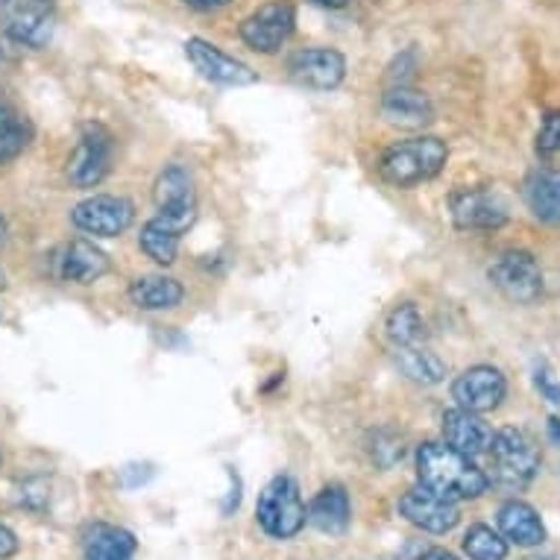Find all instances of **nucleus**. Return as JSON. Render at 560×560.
I'll return each mask as SVG.
<instances>
[{"instance_id": "1a4fd4ad", "label": "nucleus", "mask_w": 560, "mask_h": 560, "mask_svg": "<svg viewBox=\"0 0 560 560\" xmlns=\"http://www.w3.org/2000/svg\"><path fill=\"white\" fill-rule=\"evenodd\" d=\"M112 167V136L101 124H85L74 153L68 159V179L74 188H94Z\"/></svg>"}, {"instance_id": "a878e982", "label": "nucleus", "mask_w": 560, "mask_h": 560, "mask_svg": "<svg viewBox=\"0 0 560 560\" xmlns=\"http://www.w3.org/2000/svg\"><path fill=\"white\" fill-rule=\"evenodd\" d=\"M30 141H33L30 120L21 118L19 112H12L10 106H0V165L21 156Z\"/></svg>"}, {"instance_id": "f3484780", "label": "nucleus", "mask_w": 560, "mask_h": 560, "mask_svg": "<svg viewBox=\"0 0 560 560\" xmlns=\"http://www.w3.org/2000/svg\"><path fill=\"white\" fill-rule=\"evenodd\" d=\"M382 118L402 129H423L434 120V106L429 94L411 85H390L382 97Z\"/></svg>"}, {"instance_id": "393cba45", "label": "nucleus", "mask_w": 560, "mask_h": 560, "mask_svg": "<svg viewBox=\"0 0 560 560\" xmlns=\"http://www.w3.org/2000/svg\"><path fill=\"white\" fill-rule=\"evenodd\" d=\"M179 238L183 232H176L174 226H167L162 218H153V221L144 223L141 230V249L148 253V258H153L156 265H174L176 253H179Z\"/></svg>"}, {"instance_id": "c756f323", "label": "nucleus", "mask_w": 560, "mask_h": 560, "mask_svg": "<svg viewBox=\"0 0 560 560\" xmlns=\"http://www.w3.org/2000/svg\"><path fill=\"white\" fill-rule=\"evenodd\" d=\"M534 387L540 390L542 399H549L551 405H558L560 408V382L549 364H537V368H534Z\"/></svg>"}, {"instance_id": "aec40b11", "label": "nucleus", "mask_w": 560, "mask_h": 560, "mask_svg": "<svg viewBox=\"0 0 560 560\" xmlns=\"http://www.w3.org/2000/svg\"><path fill=\"white\" fill-rule=\"evenodd\" d=\"M499 532L505 534V540L516 546H540L546 540L540 514L532 505H525L520 499H511L499 508Z\"/></svg>"}, {"instance_id": "f704fd0d", "label": "nucleus", "mask_w": 560, "mask_h": 560, "mask_svg": "<svg viewBox=\"0 0 560 560\" xmlns=\"http://www.w3.org/2000/svg\"><path fill=\"white\" fill-rule=\"evenodd\" d=\"M549 434H551V441L560 446V420H558V417H551V420H549Z\"/></svg>"}, {"instance_id": "c85d7f7f", "label": "nucleus", "mask_w": 560, "mask_h": 560, "mask_svg": "<svg viewBox=\"0 0 560 560\" xmlns=\"http://www.w3.org/2000/svg\"><path fill=\"white\" fill-rule=\"evenodd\" d=\"M537 153L540 156H555V153H560V112H549L542 118V127L537 132Z\"/></svg>"}, {"instance_id": "e433bc0d", "label": "nucleus", "mask_w": 560, "mask_h": 560, "mask_svg": "<svg viewBox=\"0 0 560 560\" xmlns=\"http://www.w3.org/2000/svg\"><path fill=\"white\" fill-rule=\"evenodd\" d=\"M3 238H7V221L0 218V244H3Z\"/></svg>"}, {"instance_id": "4be33fe9", "label": "nucleus", "mask_w": 560, "mask_h": 560, "mask_svg": "<svg viewBox=\"0 0 560 560\" xmlns=\"http://www.w3.org/2000/svg\"><path fill=\"white\" fill-rule=\"evenodd\" d=\"M183 285L171 276H141L129 285V300L141 312H171V308L183 303Z\"/></svg>"}, {"instance_id": "6ab92c4d", "label": "nucleus", "mask_w": 560, "mask_h": 560, "mask_svg": "<svg viewBox=\"0 0 560 560\" xmlns=\"http://www.w3.org/2000/svg\"><path fill=\"white\" fill-rule=\"evenodd\" d=\"M109 273V256L89 241H71L62 253V276L77 285H92L101 276Z\"/></svg>"}, {"instance_id": "2f4dec72", "label": "nucleus", "mask_w": 560, "mask_h": 560, "mask_svg": "<svg viewBox=\"0 0 560 560\" xmlns=\"http://www.w3.org/2000/svg\"><path fill=\"white\" fill-rule=\"evenodd\" d=\"M185 7H191V10L200 12H212V10H223V7H230L232 0H183Z\"/></svg>"}, {"instance_id": "39448f33", "label": "nucleus", "mask_w": 560, "mask_h": 560, "mask_svg": "<svg viewBox=\"0 0 560 560\" xmlns=\"http://www.w3.org/2000/svg\"><path fill=\"white\" fill-rule=\"evenodd\" d=\"M153 200H156V218H162L176 232L188 230L197 218V185L183 165H171L159 174Z\"/></svg>"}, {"instance_id": "473e14b6", "label": "nucleus", "mask_w": 560, "mask_h": 560, "mask_svg": "<svg viewBox=\"0 0 560 560\" xmlns=\"http://www.w3.org/2000/svg\"><path fill=\"white\" fill-rule=\"evenodd\" d=\"M420 560H458V558H455V555L446 549H429Z\"/></svg>"}, {"instance_id": "4468645a", "label": "nucleus", "mask_w": 560, "mask_h": 560, "mask_svg": "<svg viewBox=\"0 0 560 560\" xmlns=\"http://www.w3.org/2000/svg\"><path fill=\"white\" fill-rule=\"evenodd\" d=\"M185 56L200 71V77L218 85H253L258 80V74L249 65H244L235 56L223 54L221 47L209 45L202 38H188L185 42Z\"/></svg>"}, {"instance_id": "7c9ffc66", "label": "nucleus", "mask_w": 560, "mask_h": 560, "mask_svg": "<svg viewBox=\"0 0 560 560\" xmlns=\"http://www.w3.org/2000/svg\"><path fill=\"white\" fill-rule=\"evenodd\" d=\"M15 551H19V537L7 525H0V560L12 558Z\"/></svg>"}, {"instance_id": "f257e3e1", "label": "nucleus", "mask_w": 560, "mask_h": 560, "mask_svg": "<svg viewBox=\"0 0 560 560\" xmlns=\"http://www.w3.org/2000/svg\"><path fill=\"white\" fill-rule=\"evenodd\" d=\"M417 476L420 485L434 490L450 502L478 499L487 490V476L472 464V458L460 455L446 443H423L417 452Z\"/></svg>"}, {"instance_id": "ddd939ff", "label": "nucleus", "mask_w": 560, "mask_h": 560, "mask_svg": "<svg viewBox=\"0 0 560 560\" xmlns=\"http://www.w3.org/2000/svg\"><path fill=\"white\" fill-rule=\"evenodd\" d=\"M399 514L417 528H423L429 534H446L460 523L458 502L438 497L429 487H413L399 499Z\"/></svg>"}, {"instance_id": "423d86ee", "label": "nucleus", "mask_w": 560, "mask_h": 560, "mask_svg": "<svg viewBox=\"0 0 560 560\" xmlns=\"http://www.w3.org/2000/svg\"><path fill=\"white\" fill-rule=\"evenodd\" d=\"M490 282L511 303H534L542 294V270L525 249H508L490 265Z\"/></svg>"}, {"instance_id": "5701e85b", "label": "nucleus", "mask_w": 560, "mask_h": 560, "mask_svg": "<svg viewBox=\"0 0 560 560\" xmlns=\"http://www.w3.org/2000/svg\"><path fill=\"white\" fill-rule=\"evenodd\" d=\"M525 206L542 223H560V171H537L525 183Z\"/></svg>"}, {"instance_id": "dca6fc26", "label": "nucleus", "mask_w": 560, "mask_h": 560, "mask_svg": "<svg viewBox=\"0 0 560 560\" xmlns=\"http://www.w3.org/2000/svg\"><path fill=\"white\" fill-rule=\"evenodd\" d=\"M443 441L446 446H452L460 455L467 458H476V455H485L493 443V429L472 411H464V408H452V411L443 413Z\"/></svg>"}, {"instance_id": "72a5a7b5", "label": "nucleus", "mask_w": 560, "mask_h": 560, "mask_svg": "<svg viewBox=\"0 0 560 560\" xmlns=\"http://www.w3.org/2000/svg\"><path fill=\"white\" fill-rule=\"evenodd\" d=\"M312 3L323 7V10H343L349 0H312Z\"/></svg>"}, {"instance_id": "2eb2a0df", "label": "nucleus", "mask_w": 560, "mask_h": 560, "mask_svg": "<svg viewBox=\"0 0 560 560\" xmlns=\"http://www.w3.org/2000/svg\"><path fill=\"white\" fill-rule=\"evenodd\" d=\"M452 221L458 230H499L508 223V206L499 194L469 188L452 197Z\"/></svg>"}, {"instance_id": "20e7f679", "label": "nucleus", "mask_w": 560, "mask_h": 560, "mask_svg": "<svg viewBox=\"0 0 560 560\" xmlns=\"http://www.w3.org/2000/svg\"><path fill=\"white\" fill-rule=\"evenodd\" d=\"M256 520L265 528V534L276 540H288L303 532L308 511L300 497V485L291 476H276L270 485L261 490L256 505Z\"/></svg>"}, {"instance_id": "6e6552de", "label": "nucleus", "mask_w": 560, "mask_h": 560, "mask_svg": "<svg viewBox=\"0 0 560 560\" xmlns=\"http://www.w3.org/2000/svg\"><path fill=\"white\" fill-rule=\"evenodd\" d=\"M71 221L77 230L89 232L94 238H118L136 221V206L127 197L97 194V197L77 202Z\"/></svg>"}, {"instance_id": "f8f14e48", "label": "nucleus", "mask_w": 560, "mask_h": 560, "mask_svg": "<svg viewBox=\"0 0 560 560\" xmlns=\"http://www.w3.org/2000/svg\"><path fill=\"white\" fill-rule=\"evenodd\" d=\"M288 71L296 83L314 92H331L347 77V59L331 47H305L288 59Z\"/></svg>"}, {"instance_id": "4c0bfd02", "label": "nucleus", "mask_w": 560, "mask_h": 560, "mask_svg": "<svg viewBox=\"0 0 560 560\" xmlns=\"http://www.w3.org/2000/svg\"><path fill=\"white\" fill-rule=\"evenodd\" d=\"M7 285V273H3V270H0V288Z\"/></svg>"}, {"instance_id": "412c9836", "label": "nucleus", "mask_w": 560, "mask_h": 560, "mask_svg": "<svg viewBox=\"0 0 560 560\" xmlns=\"http://www.w3.org/2000/svg\"><path fill=\"white\" fill-rule=\"evenodd\" d=\"M349 516H352V508H349L347 490L338 485L323 487L308 508V523L323 534H343L349 528Z\"/></svg>"}, {"instance_id": "bb28decb", "label": "nucleus", "mask_w": 560, "mask_h": 560, "mask_svg": "<svg viewBox=\"0 0 560 560\" xmlns=\"http://www.w3.org/2000/svg\"><path fill=\"white\" fill-rule=\"evenodd\" d=\"M387 338L394 340L396 347H411L423 340V314L417 312V305L402 303L396 305L394 312L387 314Z\"/></svg>"}, {"instance_id": "58836bf2", "label": "nucleus", "mask_w": 560, "mask_h": 560, "mask_svg": "<svg viewBox=\"0 0 560 560\" xmlns=\"http://www.w3.org/2000/svg\"><path fill=\"white\" fill-rule=\"evenodd\" d=\"M0 62H3V54H0Z\"/></svg>"}, {"instance_id": "a211bd4d", "label": "nucleus", "mask_w": 560, "mask_h": 560, "mask_svg": "<svg viewBox=\"0 0 560 560\" xmlns=\"http://www.w3.org/2000/svg\"><path fill=\"white\" fill-rule=\"evenodd\" d=\"M85 560H132L138 551V540L132 532L120 525L94 523L83 537Z\"/></svg>"}, {"instance_id": "cd10ccee", "label": "nucleus", "mask_w": 560, "mask_h": 560, "mask_svg": "<svg viewBox=\"0 0 560 560\" xmlns=\"http://www.w3.org/2000/svg\"><path fill=\"white\" fill-rule=\"evenodd\" d=\"M464 551L469 555V560H505L508 540L490 525H472L464 537Z\"/></svg>"}, {"instance_id": "f03ea898", "label": "nucleus", "mask_w": 560, "mask_h": 560, "mask_svg": "<svg viewBox=\"0 0 560 560\" xmlns=\"http://www.w3.org/2000/svg\"><path fill=\"white\" fill-rule=\"evenodd\" d=\"M446 159H450V148L441 138H408V141H399L385 150V156L378 162V174L394 188H411V185L429 183L441 174L446 167Z\"/></svg>"}, {"instance_id": "0eeeda50", "label": "nucleus", "mask_w": 560, "mask_h": 560, "mask_svg": "<svg viewBox=\"0 0 560 560\" xmlns=\"http://www.w3.org/2000/svg\"><path fill=\"white\" fill-rule=\"evenodd\" d=\"M296 27V10L291 0H270L241 21V38L256 54H276Z\"/></svg>"}, {"instance_id": "9b49d317", "label": "nucleus", "mask_w": 560, "mask_h": 560, "mask_svg": "<svg viewBox=\"0 0 560 560\" xmlns=\"http://www.w3.org/2000/svg\"><path fill=\"white\" fill-rule=\"evenodd\" d=\"M508 394V382L502 370L490 368V364H478V368L464 370L455 382H452V399L458 408L472 413L497 411Z\"/></svg>"}, {"instance_id": "c9c22d12", "label": "nucleus", "mask_w": 560, "mask_h": 560, "mask_svg": "<svg viewBox=\"0 0 560 560\" xmlns=\"http://www.w3.org/2000/svg\"><path fill=\"white\" fill-rule=\"evenodd\" d=\"M525 560H560V555H534V558H525Z\"/></svg>"}, {"instance_id": "7ed1b4c3", "label": "nucleus", "mask_w": 560, "mask_h": 560, "mask_svg": "<svg viewBox=\"0 0 560 560\" xmlns=\"http://www.w3.org/2000/svg\"><path fill=\"white\" fill-rule=\"evenodd\" d=\"M487 455L493 464V481L508 490H523L525 485H532L540 469V450L523 429H502L493 434Z\"/></svg>"}, {"instance_id": "9d476101", "label": "nucleus", "mask_w": 560, "mask_h": 560, "mask_svg": "<svg viewBox=\"0 0 560 560\" xmlns=\"http://www.w3.org/2000/svg\"><path fill=\"white\" fill-rule=\"evenodd\" d=\"M54 0H3V27L19 45L45 47L54 36Z\"/></svg>"}, {"instance_id": "b1692460", "label": "nucleus", "mask_w": 560, "mask_h": 560, "mask_svg": "<svg viewBox=\"0 0 560 560\" xmlns=\"http://www.w3.org/2000/svg\"><path fill=\"white\" fill-rule=\"evenodd\" d=\"M396 364L405 376L417 385H441L446 378V364L438 359L432 349L411 343V347H396Z\"/></svg>"}]
</instances>
